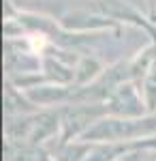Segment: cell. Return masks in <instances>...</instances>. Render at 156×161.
Segmentation results:
<instances>
[{
	"mask_svg": "<svg viewBox=\"0 0 156 161\" xmlns=\"http://www.w3.org/2000/svg\"><path fill=\"white\" fill-rule=\"evenodd\" d=\"M156 137V114L143 118H118L103 116L81 140L88 144H122Z\"/></svg>",
	"mask_w": 156,
	"mask_h": 161,
	"instance_id": "6da1fadb",
	"label": "cell"
},
{
	"mask_svg": "<svg viewBox=\"0 0 156 161\" xmlns=\"http://www.w3.org/2000/svg\"><path fill=\"white\" fill-rule=\"evenodd\" d=\"M107 116L105 103H69L60 108V142H75Z\"/></svg>",
	"mask_w": 156,
	"mask_h": 161,
	"instance_id": "7a4b0ae2",
	"label": "cell"
},
{
	"mask_svg": "<svg viewBox=\"0 0 156 161\" xmlns=\"http://www.w3.org/2000/svg\"><path fill=\"white\" fill-rule=\"evenodd\" d=\"M105 108L107 116L118 118H143L150 114L137 82H124L122 86H118L105 101Z\"/></svg>",
	"mask_w": 156,
	"mask_h": 161,
	"instance_id": "3957f363",
	"label": "cell"
},
{
	"mask_svg": "<svg viewBox=\"0 0 156 161\" xmlns=\"http://www.w3.org/2000/svg\"><path fill=\"white\" fill-rule=\"evenodd\" d=\"M62 28L64 30H77V32H84L90 35V30H109V28H116V22L109 19L101 13H88V11H73L66 13L62 17Z\"/></svg>",
	"mask_w": 156,
	"mask_h": 161,
	"instance_id": "277c9868",
	"label": "cell"
},
{
	"mask_svg": "<svg viewBox=\"0 0 156 161\" xmlns=\"http://www.w3.org/2000/svg\"><path fill=\"white\" fill-rule=\"evenodd\" d=\"M41 73L49 84H58V86L75 84V67L51 54H41Z\"/></svg>",
	"mask_w": 156,
	"mask_h": 161,
	"instance_id": "5b68a950",
	"label": "cell"
},
{
	"mask_svg": "<svg viewBox=\"0 0 156 161\" xmlns=\"http://www.w3.org/2000/svg\"><path fill=\"white\" fill-rule=\"evenodd\" d=\"M2 99H4V114L7 116H19V114H34V112H39V108L26 97L24 90L13 86L9 80L4 82Z\"/></svg>",
	"mask_w": 156,
	"mask_h": 161,
	"instance_id": "8992f818",
	"label": "cell"
},
{
	"mask_svg": "<svg viewBox=\"0 0 156 161\" xmlns=\"http://www.w3.org/2000/svg\"><path fill=\"white\" fill-rule=\"evenodd\" d=\"M105 71L103 62L98 60L96 56H81L79 62L75 64V84L73 88H84V86H90L92 82H96L101 73Z\"/></svg>",
	"mask_w": 156,
	"mask_h": 161,
	"instance_id": "52a82bcc",
	"label": "cell"
},
{
	"mask_svg": "<svg viewBox=\"0 0 156 161\" xmlns=\"http://www.w3.org/2000/svg\"><path fill=\"white\" fill-rule=\"evenodd\" d=\"M139 88H141V95H143V99H145L148 112L156 114V58L152 60V64H150L145 77L141 80Z\"/></svg>",
	"mask_w": 156,
	"mask_h": 161,
	"instance_id": "ba28073f",
	"label": "cell"
},
{
	"mask_svg": "<svg viewBox=\"0 0 156 161\" xmlns=\"http://www.w3.org/2000/svg\"><path fill=\"white\" fill-rule=\"evenodd\" d=\"M4 159L7 161H39V148L4 144Z\"/></svg>",
	"mask_w": 156,
	"mask_h": 161,
	"instance_id": "9c48e42d",
	"label": "cell"
},
{
	"mask_svg": "<svg viewBox=\"0 0 156 161\" xmlns=\"http://www.w3.org/2000/svg\"><path fill=\"white\" fill-rule=\"evenodd\" d=\"M145 7H148V19L156 24V0H145Z\"/></svg>",
	"mask_w": 156,
	"mask_h": 161,
	"instance_id": "30bf717a",
	"label": "cell"
},
{
	"mask_svg": "<svg viewBox=\"0 0 156 161\" xmlns=\"http://www.w3.org/2000/svg\"><path fill=\"white\" fill-rule=\"evenodd\" d=\"M39 161H56V159H54L45 148H39Z\"/></svg>",
	"mask_w": 156,
	"mask_h": 161,
	"instance_id": "8fae6325",
	"label": "cell"
},
{
	"mask_svg": "<svg viewBox=\"0 0 156 161\" xmlns=\"http://www.w3.org/2000/svg\"><path fill=\"white\" fill-rule=\"evenodd\" d=\"M148 161H156V150L152 153V155H150V159H148Z\"/></svg>",
	"mask_w": 156,
	"mask_h": 161,
	"instance_id": "7c38bea8",
	"label": "cell"
}]
</instances>
